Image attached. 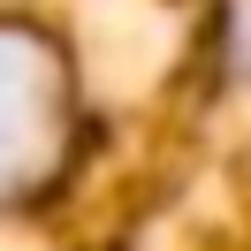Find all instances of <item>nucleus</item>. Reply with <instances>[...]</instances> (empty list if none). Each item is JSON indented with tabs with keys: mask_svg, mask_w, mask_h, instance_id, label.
<instances>
[{
	"mask_svg": "<svg viewBox=\"0 0 251 251\" xmlns=\"http://www.w3.org/2000/svg\"><path fill=\"white\" fill-rule=\"evenodd\" d=\"M69 61L46 31L0 23V205L31 198L69 152Z\"/></svg>",
	"mask_w": 251,
	"mask_h": 251,
	"instance_id": "f257e3e1",
	"label": "nucleus"
}]
</instances>
